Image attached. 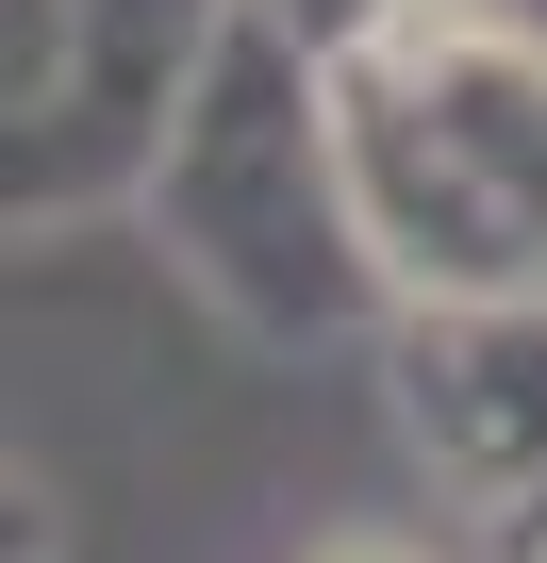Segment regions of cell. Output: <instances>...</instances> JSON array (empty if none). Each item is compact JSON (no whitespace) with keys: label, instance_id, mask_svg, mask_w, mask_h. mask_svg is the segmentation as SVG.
I'll return each mask as SVG.
<instances>
[{"label":"cell","instance_id":"cell-1","mask_svg":"<svg viewBox=\"0 0 547 563\" xmlns=\"http://www.w3.org/2000/svg\"><path fill=\"white\" fill-rule=\"evenodd\" d=\"M133 216H150L166 282H183L199 316H232L249 349H349V332L398 316L382 232H365V199H349L332 51L283 34L265 0H232V34H216L199 84L166 100Z\"/></svg>","mask_w":547,"mask_h":563},{"label":"cell","instance_id":"cell-2","mask_svg":"<svg viewBox=\"0 0 547 563\" xmlns=\"http://www.w3.org/2000/svg\"><path fill=\"white\" fill-rule=\"evenodd\" d=\"M332 117H349V199L398 299L547 282V18L398 0L332 51Z\"/></svg>","mask_w":547,"mask_h":563},{"label":"cell","instance_id":"cell-3","mask_svg":"<svg viewBox=\"0 0 547 563\" xmlns=\"http://www.w3.org/2000/svg\"><path fill=\"white\" fill-rule=\"evenodd\" d=\"M398 431L448 497H530L547 481V282H481V299H398L382 316Z\"/></svg>","mask_w":547,"mask_h":563},{"label":"cell","instance_id":"cell-4","mask_svg":"<svg viewBox=\"0 0 547 563\" xmlns=\"http://www.w3.org/2000/svg\"><path fill=\"white\" fill-rule=\"evenodd\" d=\"M67 216H133L100 100H84V0H0V249Z\"/></svg>","mask_w":547,"mask_h":563},{"label":"cell","instance_id":"cell-5","mask_svg":"<svg viewBox=\"0 0 547 563\" xmlns=\"http://www.w3.org/2000/svg\"><path fill=\"white\" fill-rule=\"evenodd\" d=\"M0 563H67V497L34 464H0Z\"/></svg>","mask_w":547,"mask_h":563},{"label":"cell","instance_id":"cell-6","mask_svg":"<svg viewBox=\"0 0 547 563\" xmlns=\"http://www.w3.org/2000/svg\"><path fill=\"white\" fill-rule=\"evenodd\" d=\"M265 18H283V34H316V51H349L365 18H398V0H265Z\"/></svg>","mask_w":547,"mask_h":563},{"label":"cell","instance_id":"cell-7","mask_svg":"<svg viewBox=\"0 0 547 563\" xmlns=\"http://www.w3.org/2000/svg\"><path fill=\"white\" fill-rule=\"evenodd\" d=\"M497 563H547V481H530V497H497Z\"/></svg>","mask_w":547,"mask_h":563},{"label":"cell","instance_id":"cell-8","mask_svg":"<svg viewBox=\"0 0 547 563\" xmlns=\"http://www.w3.org/2000/svg\"><path fill=\"white\" fill-rule=\"evenodd\" d=\"M332 563H398V547H332Z\"/></svg>","mask_w":547,"mask_h":563}]
</instances>
